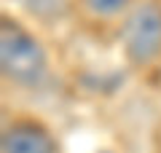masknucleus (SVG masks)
I'll list each match as a JSON object with an SVG mask.
<instances>
[{
  "instance_id": "obj_1",
  "label": "nucleus",
  "mask_w": 161,
  "mask_h": 153,
  "mask_svg": "<svg viewBox=\"0 0 161 153\" xmlns=\"http://www.w3.org/2000/svg\"><path fill=\"white\" fill-rule=\"evenodd\" d=\"M0 70L3 78L22 89H38L48 78V57L30 30L3 19L0 27Z\"/></svg>"
},
{
  "instance_id": "obj_3",
  "label": "nucleus",
  "mask_w": 161,
  "mask_h": 153,
  "mask_svg": "<svg viewBox=\"0 0 161 153\" xmlns=\"http://www.w3.org/2000/svg\"><path fill=\"white\" fill-rule=\"evenodd\" d=\"M3 153H59L51 132L38 121H14L3 132Z\"/></svg>"
},
{
  "instance_id": "obj_4",
  "label": "nucleus",
  "mask_w": 161,
  "mask_h": 153,
  "mask_svg": "<svg viewBox=\"0 0 161 153\" xmlns=\"http://www.w3.org/2000/svg\"><path fill=\"white\" fill-rule=\"evenodd\" d=\"M132 0H80V6L86 8L92 16L99 19H110V16H118L121 11H126Z\"/></svg>"
},
{
  "instance_id": "obj_5",
  "label": "nucleus",
  "mask_w": 161,
  "mask_h": 153,
  "mask_svg": "<svg viewBox=\"0 0 161 153\" xmlns=\"http://www.w3.org/2000/svg\"><path fill=\"white\" fill-rule=\"evenodd\" d=\"M22 6L35 16H59L64 11V0H22Z\"/></svg>"
},
{
  "instance_id": "obj_2",
  "label": "nucleus",
  "mask_w": 161,
  "mask_h": 153,
  "mask_svg": "<svg viewBox=\"0 0 161 153\" xmlns=\"http://www.w3.org/2000/svg\"><path fill=\"white\" fill-rule=\"evenodd\" d=\"M121 48L132 67H148L161 54V0H140L121 24Z\"/></svg>"
}]
</instances>
